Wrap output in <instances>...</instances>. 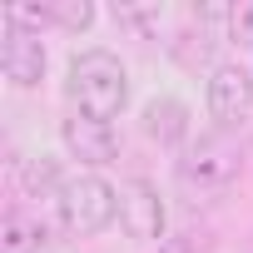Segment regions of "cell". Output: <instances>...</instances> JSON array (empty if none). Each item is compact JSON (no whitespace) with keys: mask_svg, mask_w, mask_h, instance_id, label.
Masks as SVG:
<instances>
[{"mask_svg":"<svg viewBox=\"0 0 253 253\" xmlns=\"http://www.w3.org/2000/svg\"><path fill=\"white\" fill-rule=\"evenodd\" d=\"M65 94L75 104V114H89V119H119L124 104H129V70L114 50H80L70 60V75H65Z\"/></svg>","mask_w":253,"mask_h":253,"instance_id":"1","label":"cell"},{"mask_svg":"<svg viewBox=\"0 0 253 253\" xmlns=\"http://www.w3.org/2000/svg\"><path fill=\"white\" fill-rule=\"evenodd\" d=\"M55 213H60V228L75 233V238H94L114 223L119 213V189L99 174H70L60 199H55Z\"/></svg>","mask_w":253,"mask_h":253,"instance_id":"2","label":"cell"},{"mask_svg":"<svg viewBox=\"0 0 253 253\" xmlns=\"http://www.w3.org/2000/svg\"><path fill=\"white\" fill-rule=\"evenodd\" d=\"M238 169H243V154L228 134H199V139H189V149L179 159L184 184H199V189H223L238 179Z\"/></svg>","mask_w":253,"mask_h":253,"instance_id":"3","label":"cell"},{"mask_svg":"<svg viewBox=\"0 0 253 253\" xmlns=\"http://www.w3.org/2000/svg\"><path fill=\"white\" fill-rule=\"evenodd\" d=\"M119 218H124V233L139 238V243H164V228H169V209L159 199V184L149 179H129L119 189Z\"/></svg>","mask_w":253,"mask_h":253,"instance_id":"4","label":"cell"},{"mask_svg":"<svg viewBox=\"0 0 253 253\" xmlns=\"http://www.w3.org/2000/svg\"><path fill=\"white\" fill-rule=\"evenodd\" d=\"M204 104L223 129L248 119V109H253V70L248 65H213V75L204 84Z\"/></svg>","mask_w":253,"mask_h":253,"instance_id":"5","label":"cell"},{"mask_svg":"<svg viewBox=\"0 0 253 253\" xmlns=\"http://www.w3.org/2000/svg\"><path fill=\"white\" fill-rule=\"evenodd\" d=\"M0 70H5V84L10 89H35L45 80V45L35 30L15 25L5 15V45H0Z\"/></svg>","mask_w":253,"mask_h":253,"instance_id":"6","label":"cell"},{"mask_svg":"<svg viewBox=\"0 0 253 253\" xmlns=\"http://www.w3.org/2000/svg\"><path fill=\"white\" fill-rule=\"evenodd\" d=\"M60 139H65V149L80 159V164H114L119 159V134H114V124H104V119H89V114H70L65 124H60Z\"/></svg>","mask_w":253,"mask_h":253,"instance_id":"7","label":"cell"},{"mask_svg":"<svg viewBox=\"0 0 253 253\" xmlns=\"http://www.w3.org/2000/svg\"><path fill=\"white\" fill-rule=\"evenodd\" d=\"M139 124H144V134L159 139V144H184L189 139V104L174 99V94H154L139 109Z\"/></svg>","mask_w":253,"mask_h":253,"instance_id":"8","label":"cell"},{"mask_svg":"<svg viewBox=\"0 0 253 253\" xmlns=\"http://www.w3.org/2000/svg\"><path fill=\"white\" fill-rule=\"evenodd\" d=\"M15 184L30 199H60V189H65L60 159L55 154H25V159H15Z\"/></svg>","mask_w":253,"mask_h":253,"instance_id":"9","label":"cell"},{"mask_svg":"<svg viewBox=\"0 0 253 253\" xmlns=\"http://www.w3.org/2000/svg\"><path fill=\"white\" fill-rule=\"evenodd\" d=\"M45 223L30 218L25 209H10L5 218H0V253H40L45 248Z\"/></svg>","mask_w":253,"mask_h":253,"instance_id":"10","label":"cell"},{"mask_svg":"<svg viewBox=\"0 0 253 253\" xmlns=\"http://www.w3.org/2000/svg\"><path fill=\"white\" fill-rule=\"evenodd\" d=\"M114 20H119V25H134V30H144V35H149V30H159V25H164V5H119V10H114Z\"/></svg>","mask_w":253,"mask_h":253,"instance_id":"11","label":"cell"},{"mask_svg":"<svg viewBox=\"0 0 253 253\" xmlns=\"http://www.w3.org/2000/svg\"><path fill=\"white\" fill-rule=\"evenodd\" d=\"M228 35H233L238 45H253V0H248V5H233V15H228Z\"/></svg>","mask_w":253,"mask_h":253,"instance_id":"12","label":"cell"}]
</instances>
